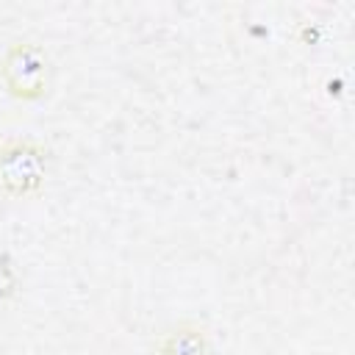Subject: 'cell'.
I'll return each instance as SVG.
<instances>
[{
	"label": "cell",
	"mask_w": 355,
	"mask_h": 355,
	"mask_svg": "<svg viewBox=\"0 0 355 355\" xmlns=\"http://www.w3.org/2000/svg\"><path fill=\"white\" fill-rule=\"evenodd\" d=\"M50 175V147L33 136L0 139V197L33 200L44 191Z\"/></svg>",
	"instance_id": "1"
},
{
	"label": "cell",
	"mask_w": 355,
	"mask_h": 355,
	"mask_svg": "<svg viewBox=\"0 0 355 355\" xmlns=\"http://www.w3.org/2000/svg\"><path fill=\"white\" fill-rule=\"evenodd\" d=\"M0 80L17 103H42L53 86V61L33 39H14L0 58Z\"/></svg>",
	"instance_id": "2"
},
{
	"label": "cell",
	"mask_w": 355,
	"mask_h": 355,
	"mask_svg": "<svg viewBox=\"0 0 355 355\" xmlns=\"http://www.w3.org/2000/svg\"><path fill=\"white\" fill-rule=\"evenodd\" d=\"M155 355H214L208 324L197 319H178L155 338Z\"/></svg>",
	"instance_id": "3"
}]
</instances>
